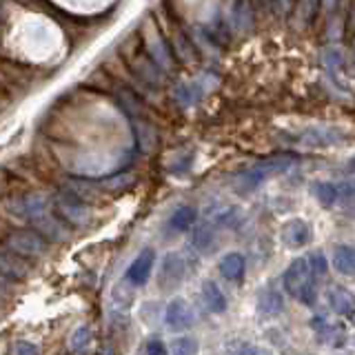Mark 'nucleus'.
<instances>
[{"label": "nucleus", "mask_w": 355, "mask_h": 355, "mask_svg": "<svg viewBox=\"0 0 355 355\" xmlns=\"http://www.w3.org/2000/svg\"><path fill=\"white\" fill-rule=\"evenodd\" d=\"M329 304L331 309L336 311V313H349V311L353 309L355 304V300L353 295L347 291V288H342V286H331L329 288Z\"/></svg>", "instance_id": "nucleus-4"}, {"label": "nucleus", "mask_w": 355, "mask_h": 355, "mask_svg": "<svg viewBox=\"0 0 355 355\" xmlns=\"http://www.w3.org/2000/svg\"><path fill=\"white\" fill-rule=\"evenodd\" d=\"M309 264H311V271L315 273V277H322V275L327 273V269H329L327 258H324V255H320V253H315L313 258L309 260Z\"/></svg>", "instance_id": "nucleus-10"}, {"label": "nucleus", "mask_w": 355, "mask_h": 355, "mask_svg": "<svg viewBox=\"0 0 355 355\" xmlns=\"http://www.w3.org/2000/svg\"><path fill=\"white\" fill-rule=\"evenodd\" d=\"M353 47H355V40H353Z\"/></svg>", "instance_id": "nucleus-12"}, {"label": "nucleus", "mask_w": 355, "mask_h": 355, "mask_svg": "<svg viewBox=\"0 0 355 355\" xmlns=\"http://www.w3.org/2000/svg\"><path fill=\"white\" fill-rule=\"evenodd\" d=\"M331 264L338 273L353 275L355 273V249L349 247V244H338V247L333 249Z\"/></svg>", "instance_id": "nucleus-2"}, {"label": "nucleus", "mask_w": 355, "mask_h": 355, "mask_svg": "<svg viewBox=\"0 0 355 355\" xmlns=\"http://www.w3.org/2000/svg\"><path fill=\"white\" fill-rule=\"evenodd\" d=\"M315 3H318V0H300V3H297V9H295L297 18L302 20V22H306L311 16H313V11H315Z\"/></svg>", "instance_id": "nucleus-9"}, {"label": "nucleus", "mask_w": 355, "mask_h": 355, "mask_svg": "<svg viewBox=\"0 0 355 355\" xmlns=\"http://www.w3.org/2000/svg\"><path fill=\"white\" fill-rule=\"evenodd\" d=\"M311 233H309V227L304 220H291L286 222L284 229H282V240L288 244V247H304V244L309 242Z\"/></svg>", "instance_id": "nucleus-3"}, {"label": "nucleus", "mask_w": 355, "mask_h": 355, "mask_svg": "<svg viewBox=\"0 0 355 355\" xmlns=\"http://www.w3.org/2000/svg\"><path fill=\"white\" fill-rule=\"evenodd\" d=\"M258 306L262 313L266 315H275L277 311H282V295L273 291V288H264L260 293V300H258Z\"/></svg>", "instance_id": "nucleus-7"}, {"label": "nucleus", "mask_w": 355, "mask_h": 355, "mask_svg": "<svg viewBox=\"0 0 355 355\" xmlns=\"http://www.w3.org/2000/svg\"><path fill=\"white\" fill-rule=\"evenodd\" d=\"M205 295H209L211 306H214L216 311H225L227 300H225V295H222V293L218 291V286H216V284H207V286H205Z\"/></svg>", "instance_id": "nucleus-8"}, {"label": "nucleus", "mask_w": 355, "mask_h": 355, "mask_svg": "<svg viewBox=\"0 0 355 355\" xmlns=\"http://www.w3.org/2000/svg\"><path fill=\"white\" fill-rule=\"evenodd\" d=\"M284 288L300 302L313 304L315 302V273L311 271L309 260H295L284 273Z\"/></svg>", "instance_id": "nucleus-1"}, {"label": "nucleus", "mask_w": 355, "mask_h": 355, "mask_svg": "<svg viewBox=\"0 0 355 355\" xmlns=\"http://www.w3.org/2000/svg\"><path fill=\"white\" fill-rule=\"evenodd\" d=\"M313 196L320 205H324V207H331V205H336L338 202V198H340V187L338 184H331V182H315L313 184Z\"/></svg>", "instance_id": "nucleus-6"}, {"label": "nucleus", "mask_w": 355, "mask_h": 355, "mask_svg": "<svg viewBox=\"0 0 355 355\" xmlns=\"http://www.w3.org/2000/svg\"><path fill=\"white\" fill-rule=\"evenodd\" d=\"M280 3H282V9H288V7H291V0H280Z\"/></svg>", "instance_id": "nucleus-11"}, {"label": "nucleus", "mask_w": 355, "mask_h": 355, "mask_svg": "<svg viewBox=\"0 0 355 355\" xmlns=\"http://www.w3.org/2000/svg\"><path fill=\"white\" fill-rule=\"evenodd\" d=\"M220 271L227 280H240L242 273H244V260L242 255L238 253H229L225 255V260L220 262Z\"/></svg>", "instance_id": "nucleus-5"}]
</instances>
